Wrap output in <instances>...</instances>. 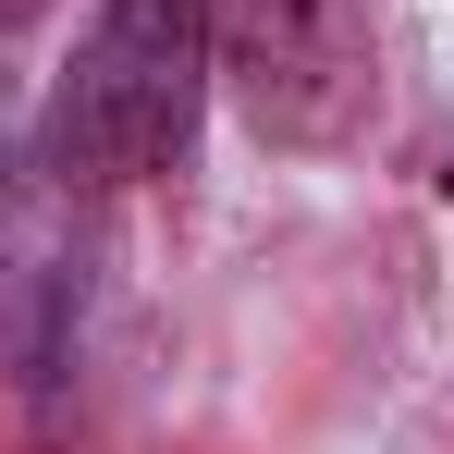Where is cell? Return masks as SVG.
I'll return each mask as SVG.
<instances>
[{"label": "cell", "mask_w": 454, "mask_h": 454, "mask_svg": "<svg viewBox=\"0 0 454 454\" xmlns=\"http://www.w3.org/2000/svg\"><path fill=\"white\" fill-rule=\"evenodd\" d=\"M197 98H209V0H111L50 98L62 184H148L160 160H184Z\"/></svg>", "instance_id": "obj_1"}, {"label": "cell", "mask_w": 454, "mask_h": 454, "mask_svg": "<svg viewBox=\"0 0 454 454\" xmlns=\"http://www.w3.org/2000/svg\"><path fill=\"white\" fill-rule=\"evenodd\" d=\"M209 74L270 148H344L380 98L369 0H209Z\"/></svg>", "instance_id": "obj_2"}, {"label": "cell", "mask_w": 454, "mask_h": 454, "mask_svg": "<svg viewBox=\"0 0 454 454\" xmlns=\"http://www.w3.org/2000/svg\"><path fill=\"white\" fill-rule=\"evenodd\" d=\"M0 12H25V0H0Z\"/></svg>", "instance_id": "obj_3"}]
</instances>
